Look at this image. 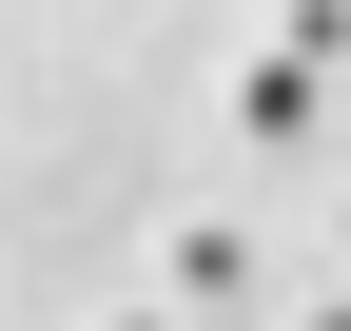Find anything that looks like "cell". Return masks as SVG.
I'll return each mask as SVG.
<instances>
[{
	"label": "cell",
	"instance_id": "cell-1",
	"mask_svg": "<svg viewBox=\"0 0 351 331\" xmlns=\"http://www.w3.org/2000/svg\"><path fill=\"white\" fill-rule=\"evenodd\" d=\"M156 312H176V331H234V312H274V254H254L234 215H176V234H156Z\"/></svg>",
	"mask_w": 351,
	"mask_h": 331
},
{
	"label": "cell",
	"instance_id": "cell-2",
	"mask_svg": "<svg viewBox=\"0 0 351 331\" xmlns=\"http://www.w3.org/2000/svg\"><path fill=\"white\" fill-rule=\"evenodd\" d=\"M313 117H332V78H293V59L234 78V156H313Z\"/></svg>",
	"mask_w": 351,
	"mask_h": 331
},
{
	"label": "cell",
	"instance_id": "cell-3",
	"mask_svg": "<svg viewBox=\"0 0 351 331\" xmlns=\"http://www.w3.org/2000/svg\"><path fill=\"white\" fill-rule=\"evenodd\" d=\"M274 59L293 78H351V0H274Z\"/></svg>",
	"mask_w": 351,
	"mask_h": 331
},
{
	"label": "cell",
	"instance_id": "cell-4",
	"mask_svg": "<svg viewBox=\"0 0 351 331\" xmlns=\"http://www.w3.org/2000/svg\"><path fill=\"white\" fill-rule=\"evenodd\" d=\"M293 331H351V293H332V312H293Z\"/></svg>",
	"mask_w": 351,
	"mask_h": 331
},
{
	"label": "cell",
	"instance_id": "cell-5",
	"mask_svg": "<svg viewBox=\"0 0 351 331\" xmlns=\"http://www.w3.org/2000/svg\"><path fill=\"white\" fill-rule=\"evenodd\" d=\"M117 331H176V312H117Z\"/></svg>",
	"mask_w": 351,
	"mask_h": 331
},
{
	"label": "cell",
	"instance_id": "cell-6",
	"mask_svg": "<svg viewBox=\"0 0 351 331\" xmlns=\"http://www.w3.org/2000/svg\"><path fill=\"white\" fill-rule=\"evenodd\" d=\"M332 234H351V215H332Z\"/></svg>",
	"mask_w": 351,
	"mask_h": 331
}]
</instances>
